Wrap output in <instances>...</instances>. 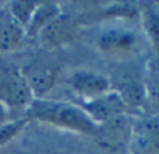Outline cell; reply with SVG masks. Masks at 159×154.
I'll return each instance as SVG.
<instances>
[{"label":"cell","instance_id":"6da1fadb","mask_svg":"<svg viewBox=\"0 0 159 154\" xmlns=\"http://www.w3.org/2000/svg\"><path fill=\"white\" fill-rule=\"evenodd\" d=\"M25 118L28 121L33 119L58 129L80 135L94 136L97 130V125L89 118V115L78 104L72 102H62L47 98L34 100L25 111Z\"/></svg>","mask_w":159,"mask_h":154},{"label":"cell","instance_id":"7a4b0ae2","mask_svg":"<svg viewBox=\"0 0 159 154\" xmlns=\"http://www.w3.org/2000/svg\"><path fill=\"white\" fill-rule=\"evenodd\" d=\"M96 48L102 56L113 62H125L141 52V35L128 28H107L96 39Z\"/></svg>","mask_w":159,"mask_h":154},{"label":"cell","instance_id":"3957f363","mask_svg":"<svg viewBox=\"0 0 159 154\" xmlns=\"http://www.w3.org/2000/svg\"><path fill=\"white\" fill-rule=\"evenodd\" d=\"M20 69L34 98L39 100V98H45L47 94L54 88L59 76L61 65L49 50H44L33 56Z\"/></svg>","mask_w":159,"mask_h":154},{"label":"cell","instance_id":"277c9868","mask_svg":"<svg viewBox=\"0 0 159 154\" xmlns=\"http://www.w3.org/2000/svg\"><path fill=\"white\" fill-rule=\"evenodd\" d=\"M34 100L21 69L13 63L0 62V104L7 111H27Z\"/></svg>","mask_w":159,"mask_h":154},{"label":"cell","instance_id":"5b68a950","mask_svg":"<svg viewBox=\"0 0 159 154\" xmlns=\"http://www.w3.org/2000/svg\"><path fill=\"white\" fill-rule=\"evenodd\" d=\"M129 154H159V115H139L131 122Z\"/></svg>","mask_w":159,"mask_h":154},{"label":"cell","instance_id":"8992f818","mask_svg":"<svg viewBox=\"0 0 159 154\" xmlns=\"http://www.w3.org/2000/svg\"><path fill=\"white\" fill-rule=\"evenodd\" d=\"M79 25L80 20L76 15L62 13L39 32L37 41L45 50L52 52L69 45L75 39Z\"/></svg>","mask_w":159,"mask_h":154},{"label":"cell","instance_id":"52a82bcc","mask_svg":"<svg viewBox=\"0 0 159 154\" xmlns=\"http://www.w3.org/2000/svg\"><path fill=\"white\" fill-rule=\"evenodd\" d=\"M78 105L89 115V118L97 126L107 123V122L113 121L118 116L128 115L123 101L120 100L118 94L114 90H111L107 94L102 95L99 98H94V100L80 101V104Z\"/></svg>","mask_w":159,"mask_h":154},{"label":"cell","instance_id":"ba28073f","mask_svg":"<svg viewBox=\"0 0 159 154\" xmlns=\"http://www.w3.org/2000/svg\"><path fill=\"white\" fill-rule=\"evenodd\" d=\"M69 87L80 98V101H90L111 91V83L106 76L90 70H78L70 74Z\"/></svg>","mask_w":159,"mask_h":154},{"label":"cell","instance_id":"9c48e42d","mask_svg":"<svg viewBox=\"0 0 159 154\" xmlns=\"http://www.w3.org/2000/svg\"><path fill=\"white\" fill-rule=\"evenodd\" d=\"M129 130H131L129 115H123L104 125L97 126L94 136L97 137L100 144L104 146V148L117 150V148H121L123 146H127Z\"/></svg>","mask_w":159,"mask_h":154},{"label":"cell","instance_id":"30bf717a","mask_svg":"<svg viewBox=\"0 0 159 154\" xmlns=\"http://www.w3.org/2000/svg\"><path fill=\"white\" fill-rule=\"evenodd\" d=\"M25 39V31L16 23L6 9L0 10V53L13 52Z\"/></svg>","mask_w":159,"mask_h":154},{"label":"cell","instance_id":"8fae6325","mask_svg":"<svg viewBox=\"0 0 159 154\" xmlns=\"http://www.w3.org/2000/svg\"><path fill=\"white\" fill-rule=\"evenodd\" d=\"M114 91L117 92L120 100L123 101L128 115H132V113L142 115V112L145 111V108L148 105V98H147V92H145V87L142 80L125 81Z\"/></svg>","mask_w":159,"mask_h":154},{"label":"cell","instance_id":"7c38bea8","mask_svg":"<svg viewBox=\"0 0 159 154\" xmlns=\"http://www.w3.org/2000/svg\"><path fill=\"white\" fill-rule=\"evenodd\" d=\"M138 14L144 35L147 41L159 56V4L158 3H139Z\"/></svg>","mask_w":159,"mask_h":154},{"label":"cell","instance_id":"4fadbf2b","mask_svg":"<svg viewBox=\"0 0 159 154\" xmlns=\"http://www.w3.org/2000/svg\"><path fill=\"white\" fill-rule=\"evenodd\" d=\"M63 13L62 6L54 2H48V3H38L35 11H34L33 17H31L28 25L25 27V38L37 39L42 30H44L49 23L55 20L58 15Z\"/></svg>","mask_w":159,"mask_h":154},{"label":"cell","instance_id":"5bb4252c","mask_svg":"<svg viewBox=\"0 0 159 154\" xmlns=\"http://www.w3.org/2000/svg\"><path fill=\"white\" fill-rule=\"evenodd\" d=\"M142 83L147 92L148 104L159 109V56L152 58L147 62Z\"/></svg>","mask_w":159,"mask_h":154},{"label":"cell","instance_id":"9a60e30c","mask_svg":"<svg viewBox=\"0 0 159 154\" xmlns=\"http://www.w3.org/2000/svg\"><path fill=\"white\" fill-rule=\"evenodd\" d=\"M37 6H38L37 2H20L18 0V2H10V3H7L4 9L11 15L13 20L20 24L25 31V27L30 23Z\"/></svg>","mask_w":159,"mask_h":154},{"label":"cell","instance_id":"2e32d148","mask_svg":"<svg viewBox=\"0 0 159 154\" xmlns=\"http://www.w3.org/2000/svg\"><path fill=\"white\" fill-rule=\"evenodd\" d=\"M27 123L28 119L25 116H23V118L7 121L0 125V148L9 144L11 140H14L18 136V133L27 126Z\"/></svg>","mask_w":159,"mask_h":154},{"label":"cell","instance_id":"e0dca14e","mask_svg":"<svg viewBox=\"0 0 159 154\" xmlns=\"http://www.w3.org/2000/svg\"><path fill=\"white\" fill-rule=\"evenodd\" d=\"M7 121H9V111L0 104V125L4 123V122H7Z\"/></svg>","mask_w":159,"mask_h":154}]
</instances>
